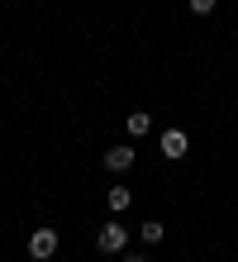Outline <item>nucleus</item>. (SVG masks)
Segmentation results:
<instances>
[{
  "instance_id": "f257e3e1",
  "label": "nucleus",
  "mask_w": 238,
  "mask_h": 262,
  "mask_svg": "<svg viewBox=\"0 0 238 262\" xmlns=\"http://www.w3.org/2000/svg\"><path fill=\"white\" fill-rule=\"evenodd\" d=\"M29 257L34 262L57 257V229H34V234H29Z\"/></svg>"
},
{
  "instance_id": "7ed1b4c3",
  "label": "nucleus",
  "mask_w": 238,
  "mask_h": 262,
  "mask_svg": "<svg viewBox=\"0 0 238 262\" xmlns=\"http://www.w3.org/2000/svg\"><path fill=\"white\" fill-rule=\"evenodd\" d=\"M157 148H162V158H167V162H181V158H186V148H190V138H186L181 129H167L162 138H157Z\"/></svg>"
},
{
  "instance_id": "6e6552de",
  "label": "nucleus",
  "mask_w": 238,
  "mask_h": 262,
  "mask_svg": "<svg viewBox=\"0 0 238 262\" xmlns=\"http://www.w3.org/2000/svg\"><path fill=\"white\" fill-rule=\"evenodd\" d=\"M186 5H190V14H210L219 0H186Z\"/></svg>"
},
{
  "instance_id": "20e7f679",
  "label": "nucleus",
  "mask_w": 238,
  "mask_h": 262,
  "mask_svg": "<svg viewBox=\"0 0 238 262\" xmlns=\"http://www.w3.org/2000/svg\"><path fill=\"white\" fill-rule=\"evenodd\" d=\"M105 167H110V172H129V167H134V148H129V143L105 148Z\"/></svg>"
},
{
  "instance_id": "39448f33",
  "label": "nucleus",
  "mask_w": 238,
  "mask_h": 262,
  "mask_svg": "<svg viewBox=\"0 0 238 262\" xmlns=\"http://www.w3.org/2000/svg\"><path fill=\"white\" fill-rule=\"evenodd\" d=\"M124 129H129L134 138H143V134H148V129H153V115H143V110H134L129 119H124Z\"/></svg>"
},
{
  "instance_id": "0eeeda50",
  "label": "nucleus",
  "mask_w": 238,
  "mask_h": 262,
  "mask_svg": "<svg viewBox=\"0 0 238 262\" xmlns=\"http://www.w3.org/2000/svg\"><path fill=\"white\" fill-rule=\"evenodd\" d=\"M105 200H110V210H129V200H134V195H129V186H110Z\"/></svg>"
},
{
  "instance_id": "1a4fd4ad",
  "label": "nucleus",
  "mask_w": 238,
  "mask_h": 262,
  "mask_svg": "<svg viewBox=\"0 0 238 262\" xmlns=\"http://www.w3.org/2000/svg\"><path fill=\"white\" fill-rule=\"evenodd\" d=\"M124 262H148V257H143V253H124Z\"/></svg>"
},
{
  "instance_id": "f03ea898",
  "label": "nucleus",
  "mask_w": 238,
  "mask_h": 262,
  "mask_svg": "<svg viewBox=\"0 0 238 262\" xmlns=\"http://www.w3.org/2000/svg\"><path fill=\"white\" fill-rule=\"evenodd\" d=\"M95 248H100V253H110V257H115V253H124V248H129V229H124V224H105L100 234H95Z\"/></svg>"
},
{
  "instance_id": "423d86ee",
  "label": "nucleus",
  "mask_w": 238,
  "mask_h": 262,
  "mask_svg": "<svg viewBox=\"0 0 238 262\" xmlns=\"http://www.w3.org/2000/svg\"><path fill=\"white\" fill-rule=\"evenodd\" d=\"M162 234H167V224H162V220H148V224H138V238H143V243H162Z\"/></svg>"
}]
</instances>
